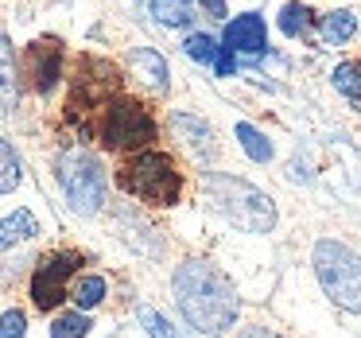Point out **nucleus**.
Segmentation results:
<instances>
[{
	"label": "nucleus",
	"instance_id": "obj_21",
	"mask_svg": "<svg viewBox=\"0 0 361 338\" xmlns=\"http://www.w3.org/2000/svg\"><path fill=\"white\" fill-rule=\"evenodd\" d=\"M105 291H109V284H105V276H78L71 288V299L78 311H90V307H97L105 299Z\"/></svg>",
	"mask_w": 361,
	"mask_h": 338
},
{
	"label": "nucleus",
	"instance_id": "obj_5",
	"mask_svg": "<svg viewBox=\"0 0 361 338\" xmlns=\"http://www.w3.org/2000/svg\"><path fill=\"white\" fill-rule=\"evenodd\" d=\"M55 175L59 187L66 195V206L82 218L97 214L105 206V191H109V179H105V167L94 152L86 148H71L55 159Z\"/></svg>",
	"mask_w": 361,
	"mask_h": 338
},
{
	"label": "nucleus",
	"instance_id": "obj_14",
	"mask_svg": "<svg viewBox=\"0 0 361 338\" xmlns=\"http://www.w3.org/2000/svg\"><path fill=\"white\" fill-rule=\"evenodd\" d=\"M357 35V16L350 8H334L319 20V43L322 47H342Z\"/></svg>",
	"mask_w": 361,
	"mask_h": 338
},
{
	"label": "nucleus",
	"instance_id": "obj_13",
	"mask_svg": "<svg viewBox=\"0 0 361 338\" xmlns=\"http://www.w3.org/2000/svg\"><path fill=\"white\" fill-rule=\"evenodd\" d=\"M20 105V66H16V51L12 40L0 32V109H16Z\"/></svg>",
	"mask_w": 361,
	"mask_h": 338
},
{
	"label": "nucleus",
	"instance_id": "obj_19",
	"mask_svg": "<svg viewBox=\"0 0 361 338\" xmlns=\"http://www.w3.org/2000/svg\"><path fill=\"white\" fill-rule=\"evenodd\" d=\"M136 322H140V327L148 330L152 338H190L183 327H175V322L167 319V315H159L156 307H148V303L136 307Z\"/></svg>",
	"mask_w": 361,
	"mask_h": 338
},
{
	"label": "nucleus",
	"instance_id": "obj_11",
	"mask_svg": "<svg viewBox=\"0 0 361 338\" xmlns=\"http://www.w3.org/2000/svg\"><path fill=\"white\" fill-rule=\"evenodd\" d=\"M167 125H171V136H175V140H179L183 148L190 152V159H195V164H210V159L218 156L214 128L206 125L202 117H195V113H183V109H171Z\"/></svg>",
	"mask_w": 361,
	"mask_h": 338
},
{
	"label": "nucleus",
	"instance_id": "obj_12",
	"mask_svg": "<svg viewBox=\"0 0 361 338\" xmlns=\"http://www.w3.org/2000/svg\"><path fill=\"white\" fill-rule=\"evenodd\" d=\"M128 71H133L148 90H156V94H164L167 82H171V71H167L164 55L152 51V47H133L128 51Z\"/></svg>",
	"mask_w": 361,
	"mask_h": 338
},
{
	"label": "nucleus",
	"instance_id": "obj_10",
	"mask_svg": "<svg viewBox=\"0 0 361 338\" xmlns=\"http://www.w3.org/2000/svg\"><path fill=\"white\" fill-rule=\"evenodd\" d=\"M221 47L241 63V59H257L268 51V32H264V20L260 12H241L237 20L226 24V35H221Z\"/></svg>",
	"mask_w": 361,
	"mask_h": 338
},
{
	"label": "nucleus",
	"instance_id": "obj_2",
	"mask_svg": "<svg viewBox=\"0 0 361 338\" xmlns=\"http://www.w3.org/2000/svg\"><path fill=\"white\" fill-rule=\"evenodd\" d=\"M202 195L226 222L249 234H272L276 229V203L260 187L226 171H202Z\"/></svg>",
	"mask_w": 361,
	"mask_h": 338
},
{
	"label": "nucleus",
	"instance_id": "obj_27",
	"mask_svg": "<svg viewBox=\"0 0 361 338\" xmlns=\"http://www.w3.org/2000/svg\"><path fill=\"white\" fill-rule=\"evenodd\" d=\"M237 338H280V334H276V330H268V327H245Z\"/></svg>",
	"mask_w": 361,
	"mask_h": 338
},
{
	"label": "nucleus",
	"instance_id": "obj_18",
	"mask_svg": "<svg viewBox=\"0 0 361 338\" xmlns=\"http://www.w3.org/2000/svg\"><path fill=\"white\" fill-rule=\"evenodd\" d=\"M330 86H334L350 105H361V59L338 63V66H334V74H330Z\"/></svg>",
	"mask_w": 361,
	"mask_h": 338
},
{
	"label": "nucleus",
	"instance_id": "obj_1",
	"mask_svg": "<svg viewBox=\"0 0 361 338\" xmlns=\"http://www.w3.org/2000/svg\"><path fill=\"white\" fill-rule=\"evenodd\" d=\"M171 291H175L183 319L195 330H202V334L218 338L229 327H237L241 299H237L233 284L226 280V272L218 265H210V260H198V257L183 260L171 276Z\"/></svg>",
	"mask_w": 361,
	"mask_h": 338
},
{
	"label": "nucleus",
	"instance_id": "obj_16",
	"mask_svg": "<svg viewBox=\"0 0 361 338\" xmlns=\"http://www.w3.org/2000/svg\"><path fill=\"white\" fill-rule=\"evenodd\" d=\"M233 136H237V144L245 148V156H249L252 164H268V159L276 156L272 140H268V136L260 133L257 125H249V121H237V125H233Z\"/></svg>",
	"mask_w": 361,
	"mask_h": 338
},
{
	"label": "nucleus",
	"instance_id": "obj_15",
	"mask_svg": "<svg viewBox=\"0 0 361 338\" xmlns=\"http://www.w3.org/2000/svg\"><path fill=\"white\" fill-rule=\"evenodd\" d=\"M39 234V222H35L32 210H12L0 218V249H12L20 241H32Z\"/></svg>",
	"mask_w": 361,
	"mask_h": 338
},
{
	"label": "nucleus",
	"instance_id": "obj_7",
	"mask_svg": "<svg viewBox=\"0 0 361 338\" xmlns=\"http://www.w3.org/2000/svg\"><path fill=\"white\" fill-rule=\"evenodd\" d=\"M121 90V74L113 63L97 55H82L78 59V71H74L71 82V102H66V117H86V113H102V105L109 97H117Z\"/></svg>",
	"mask_w": 361,
	"mask_h": 338
},
{
	"label": "nucleus",
	"instance_id": "obj_8",
	"mask_svg": "<svg viewBox=\"0 0 361 338\" xmlns=\"http://www.w3.org/2000/svg\"><path fill=\"white\" fill-rule=\"evenodd\" d=\"M82 268V253L78 249H63V253H51L35 265L32 276V303L39 311H55L66 296H71V276Z\"/></svg>",
	"mask_w": 361,
	"mask_h": 338
},
{
	"label": "nucleus",
	"instance_id": "obj_17",
	"mask_svg": "<svg viewBox=\"0 0 361 338\" xmlns=\"http://www.w3.org/2000/svg\"><path fill=\"white\" fill-rule=\"evenodd\" d=\"M148 8L156 16V24H164V28H190L198 20L190 0H152Z\"/></svg>",
	"mask_w": 361,
	"mask_h": 338
},
{
	"label": "nucleus",
	"instance_id": "obj_26",
	"mask_svg": "<svg viewBox=\"0 0 361 338\" xmlns=\"http://www.w3.org/2000/svg\"><path fill=\"white\" fill-rule=\"evenodd\" d=\"M198 8H202L210 20H226V16H229V12H226V0H198Z\"/></svg>",
	"mask_w": 361,
	"mask_h": 338
},
{
	"label": "nucleus",
	"instance_id": "obj_6",
	"mask_svg": "<svg viewBox=\"0 0 361 338\" xmlns=\"http://www.w3.org/2000/svg\"><path fill=\"white\" fill-rule=\"evenodd\" d=\"M97 136L113 152H144L159 136V125L140 102L133 97H109L97 113Z\"/></svg>",
	"mask_w": 361,
	"mask_h": 338
},
{
	"label": "nucleus",
	"instance_id": "obj_25",
	"mask_svg": "<svg viewBox=\"0 0 361 338\" xmlns=\"http://www.w3.org/2000/svg\"><path fill=\"white\" fill-rule=\"evenodd\" d=\"M24 330H27V315L24 311H4L0 315V338H24Z\"/></svg>",
	"mask_w": 361,
	"mask_h": 338
},
{
	"label": "nucleus",
	"instance_id": "obj_20",
	"mask_svg": "<svg viewBox=\"0 0 361 338\" xmlns=\"http://www.w3.org/2000/svg\"><path fill=\"white\" fill-rule=\"evenodd\" d=\"M20 183H24V164H20L16 148L0 136V195H12Z\"/></svg>",
	"mask_w": 361,
	"mask_h": 338
},
{
	"label": "nucleus",
	"instance_id": "obj_23",
	"mask_svg": "<svg viewBox=\"0 0 361 338\" xmlns=\"http://www.w3.org/2000/svg\"><path fill=\"white\" fill-rule=\"evenodd\" d=\"M183 55H187L190 63H198V66H214L218 63V40L206 35V32H195V35H187V43H183Z\"/></svg>",
	"mask_w": 361,
	"mask_h": 338
},
{
	"label": "nucleus",
	"instance_id": "obj_9",
	"mask_svg": "<svg viewBox=\"0 0 361 338\" xmlns=\"http://www.w3.org/2000/svg\"><path fill=\"white\" fill-rule=\"evenodd\" d=\"M63 43L55 40V35H43V40L27 43L24 51V78L27 86L35 90L39 97L55 94V86L63 82Z\"/></svg>",
	"mask_w": 361,
	"mask_h": 338
},
{
	"label": "nucleus",
	"instance_id": "obj_4",
	"mask_svg": "<svg viewBox=\"0 0 361 338\" xmlns=\"http://www.w3.org/2000/svg\"><path fill=\"white\" fill-rule=\"evenodd\" d=\"M311 265L322 291L330 296V303H338L350 315H361V257L357 253L342 241L322 237V241H314Z\"/></svg>",
	"mask_w": 361,
	"mask_h": 338
},
{
	"label": "nucleus",
	"instance_id": "obj_22",
	"mask_svg": "<svg viewBox=\"0 0 361 338\" xmlns=\"http://www.w3.org/2000/svg\"><path fill=\"white\" fill-rule=\"evenodd\" d=\"M311 16H314V12L307 8V4L291 0V4H283V8H280V32L288 35V40H299V35L311 32Z\"/></svg>",
	"mask_w": 361,
	"mask_h": 338
},
{
	"label": "nucleus",
	"instance_id": "obj_3",
	"mask_svg": "<svg viewBox=\"0 0 361 338\" xmlns=\"http://www.w3.org/2000/svg\"><path fill=\"white\" fill-rule=\"evenodd\" d=\"M117 183H121L125 195L140 198V203H148V206H175L183 195V175H179V167H175V159L164 156V152H148V148L136 152V156L121 167Z\"/></svg>",
	"mask_w": 361,
	"mask_h": 338
},
{
	"label": "nucleus",
	"instance_id": "obj_24",
	"mask_svg": "<svg viewBox=\"0 0 361 338\" xmlns=\"http://www.w3.org/2000/svg\"><path fill=\"white\" fill-rule=\"evenodd\" d=\"M90 327H94V322H90L86 311H66L51 322V338H86Z\"/></svg>",
	"mask_w": 361,
	"mask_h": 338
}]
</instances>
